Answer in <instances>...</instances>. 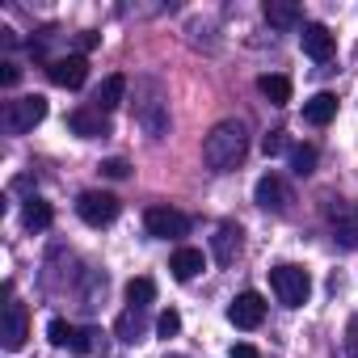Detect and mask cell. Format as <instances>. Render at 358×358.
<instances>
[{"mask_svg":"<svg viewBox=\"0 0 358 358\" xmlns=\"http://www.w3.org/2000/svg\"><path fill=\"white\" fill-rule=\"evenodd\" d=\"M249 156V127L236 122V118H224L211 127V135L203 139V160L211 173H232L241 169Z\"/></svg>","mask_w":358,"mask_h":358,"instance_id":"obj_1","label":"cell"},{"mask_svg":"<svg viewBox=\"0 0 358 358\" xmlns=\"http://www.w3.org/2000/svg\"><path fill=\"white\" fill-rule=\"evenodd\" d=\"M135 122L143 127L148 139H164V131H169V101H164V89L156 76H143L135 85Z\"/></svg>","mask_w":358,"mask_h":358,"instance_id":"obj_2","label":"cell"},{"mask_svg":"<svg viewBox=\"0 0 358 358\" xmlns=\"http://www.w3.org/2000/svg\"><path fill=\"white\" fill-rule=\"evenodd\" d=\"M270 287H274V295H278L282 308H303L308 295H312L308 270H303V266H291V262H282V266L270 270Z\"/></svg>","mask_w":358,"mask_h":358,"instance_id":"obj_3","label":"cell"},{"mask_svg":"<svg viewBox=\"0 0 358 358\" xmlns=\"http://www.w3.org/2000/svg\"><path fill=\"white\" fill-rule=\"evenodd\" d=\"M43 118H47V97H43V93L17 97V101L5 106V131H9V135H26V131H34Z\"/></svg>","mask_w":358,"mask_h":358,"instance_id":"obj_4","label":"cell"},{"mask_svg":"<svg viewBox=\"0 0 358 358\" xmlns=\"http://www.w3.org/2000/svg\"><path fill=\"white\" fill-rule=\"evenodd\" d=\"M118 211H122V203H118L114 194H106V190H85V194L76 199V215H80L89 228H106V224H114Z\"/></svg>","mask_w":358,"mask_h":358,"instance_id":"obj_5","label":"cell"},{"mask_svg":"<svg viewBox=\"0 0 358 358\" xmlns=\"http://www.w3.org/2000/svg\"><path fill=\"white\" fill-rule=\"evenodd\" d=\"M143 224H148V236H156V241H177L190 232V215L177 207H152L143 215Z\"/></svg>","mask_w":358,"mask_h":358,"instance_id":"obj_6","label":"cell"},{"mask_svg":"<svg viewBox=\"0 0 358 358\" xmlns=\"http://www.w3.org/2000/svg\"><path fill=\"white\" fill-rule=\"evenodd\" d=\"M30 337V312L22 299H9L5 303V320H0V345H5L9 354H17Z\"/></svg>","mask_w":358,"mask_h":358,"instance_id":"obj_7","label":"cell"},{"mask_svg":"<svg viewBox=\"0 0 358 358\" xmlns=\"http://www.w3.org/2000/svg\"><path fill=\"white\" fill-rule=\"evenodd\" d=\"M253 203H257L262 211H274V215H287L295 199H291V186L282 182V177H278V173H266V177H262V182L253 186Z\"/></svg>","mask_w":358,"mask_h":358,"instance_id":"obj_8","label":"cell"},{"mask_svg":"<svg viewBox=\"0 0 358 358\" xmlns=\"http://www.w3.org/2000/svg\"><path fill=\"white\" fill-rule=\"evenodd\" d=\"M47 76H51V85H59V89H80V85L89 80V59H85V55L51 59V64H47Z\"/></svg>","mask_w":358,"mask_h":358,"instance_id":"obj_9","label":"cell"},{"mask_svg":"<svg viewBox=\"0 0 358 358\" xmlns=\"http://www.w3.org/2000/svg\"><path fill=\"white\" fill-rule=\"evenodd\" d=\"M228 320H232L236 329H257V324L266 320V299H262L257 291H241V295L232 299V308H228Z\"/></svg>","mask_w":358,"mask_h":358,"instance_id":"obj_10","label":"cell"},{"mask_svg":"<svg viewBox=\"0 0 358 358\" xmlns=\"http://www.w3.org/2000/svg\"><path fill=\"white\" fill-rule=\"evenodd\" d=\"M299 47H303V55H308V59L324 64V59L333 55V34H329V26H320V22H308V26L299 30Z\"/></svg>","mask_w":358,"mask_h":358,"instance_id":"obj_11","label":"cell"},{"mask_svg":"<svg viewBox=\"0 0 358 358\" xmlns=\"http://www.w3.org/2000/svg\"><path fill=\"white\" fill-rule=\"evenodd\" d=\"M68 127H72L80 139H101V135H110V118H106L101 110H93V106H85V110H72Z\"/></svg>","mask_w":358,"mask_h":358,"instance_id":"obj_12","label":"cell"},{"mask_svg":"<svg viewBox=\"0 0 358 358\" xmlns=\"http://www.w3.org/2000/svg\"><path fill=\"white\" fill-rule=\"evenodd\" d=\"M236 253H241V228H236V224H220L215 236H211V257H215L220 266H232Z\"/></svg>","mask_w":358,"mask_h":358,"instance_id":"obj_13","label":"cell"},{"mask_svg":"<svg viewBox=\"0 0 358 358\" xmlns=\"http://www.w3.org/2000/svg\"><path fill=\"white\" fill-rule=\"evenodd\" d=\"M169 270H173L177 282H190V278H199L207 270V257H203V249H177L173 262H169Z\"/></svg>","mask_w":358,"mask_h":358,"instance_id":"obj_14","label":"cell"},{"mask_svg":"<svg viewBox=\"0 0 358 358\" xmlns=\"http://www.w3.org/2000/svg\"><path fill=\"white\" fill-rule=\"evenodd\" d=\"M122 93H127V76H106L101 80V89L93 93V110H101V114H110L114 106H122Z\"/></svg>","mask_w":358,"mask_h":358,"instance_id":"obj_15","label":"cell"},{"mask_svg":"<svg viewBox=\"0 0 358 358\" xmlns=\"http://www.w3.org/2000/svg\"><path fill=\"white\" fill-rule=\"evenodd\" d=\"M333 114H337V97L333 93H316V97L303 101V122H312V127H329Z\"/></svg>","mask_w":358,"mask_h":358,"instance_id":"obj_16","label":"cell"},{"mask_svg":"<svg viewBox=\"0 0 358 358\" xmlns=\"http://www.w3.org/2000/svg\"><path fill=\"white\" fill-rule=\"evenodd\" d=\"M333 241H341L345 249H358V211H354V207H337V220H333Z\"/></svg>","mask_w":358,"mask_h":358,"instance_id":"obj_17","label":"cell"},{"mask_svg":"<svg viewBox=\"0 0 358 358\" xmlns=\"http://www.w3.org/2000/svg\"><path fill=\"white\" fill-rule=\"evenodd\" d=\"M266 22L278 26V30H295L299 26V5H291V0H266Z\"/></svg>","mask_w":358,"mask_h":358,"instance_id":"obj_18","label":"cell"},{"mask_svg":"<svg viewBox=\"0 0 358 358\" xmlns=\"http://www.w3.org/2000/svg\"><path fill=\"white\" fill-rule=\"evenodd\" d=\"M51 220H55V211H51V203H43V199H26V207H22V224L30 228V232H43V228H51Z\"/></svg>","mask_w":358,"mask_h":358,"instance_id":"obj_19","label":"cell"},{"mask_svg":"<svg viewBox=\"0 0 358 358\" xmlns=\"http://www.w3.org/2000/svg\"><path fill=\"white\" fill-rule=\"evenodd\" d=\"M114 333H118V341H127V345L143 341V308H127V312L118 316Z\"/></svg>","mask_w":358,"mask_h":358,"instance_id":"obj_20","label":"cell"},{"mask_svg":"<svg viewBox=\"0 0 358 358\" xmlns=\"http://www.w3.org/2000/svg\"><path fill=\"white\" fill-rule=\"evenodd\" d=\"M257 89H262V97H266L270 106H287V101H291V80H287V76H270V72H266V76L257 80Z\"/></svg>","mask_w":358,"mask_h":358,"instance_id":"obj_21","label":"cell"},{"mask_svg":"<svg viewBox=\"0 0 358 358\" xmlns=\"http://www.w3.org/2000/svg\"><path fill=\"white\" fill-rule=\"evenodd\" d=\"M152 299H156V282L152 278H131L127 282V303L131 308H148Z\"/></svg>","mask_w":358,"mask_h":358,"instance_id":"obj_22","label":"cell"},{"mask_svg":"<svg viewBox=\"0 0 358 358\" xmlns=\"http://www.w3.org/2000/svg\"><path fill=\"white\" fill-rule=\"evenodd\" d=\"M312 169H316V148H312V143L291 148V173H295V177H308Z\"/></svg>","mask_w":358,"mask_h":358,"instance_id":"obj_23","label":"cell"},{"mask_svg":"<svg viewBox=\"0 0 358 358\" xmlns=\"http://www.w3.org/2000/svg\"><path fill=\"white\" fill-rule=\"evenodd\" d=\"M47 337H51V345H59V350L68 345V350H72V337H76V329H72L68 320H59V316H55V320L47 324Z\"/></svg>","mask_w":358,"mask_h":358,"instance_id":"obj_24","label":"cell"},{"mask_svg":"<svg viewBox=\"0 0 358 358\" xmlns=\"http://www.w3.org/2000/svg\"><path fill=\"white\" fill-rule=\"evenodd\" d=\"M177 329H182V316H177L173 308L156 316V333H160V337H177Z\"/></svg>","mask_w":358,"mask_h":358,"instance_id":"obj_25","label":"cell"},{"mask_svg":"<svg viewBox=\"0 0 358 358\" xmlns=\"http://www.w3.org/2000/svg\"><path fill=\"white\" fill-rule=\"evenodd\" d=\"M262 152H266V156H282V152H287V131H270V135L262 139Z\"/></svg>","mask_w":358,"mask_h":358,"instance_id":"obj_26","label":"cell"},{"mask_svg":"<svg viewBox=\"0 0 358 358\" xmlns=\"http://www.w3.org/2000/svg\"><path fill=\"white\" fill-rule=\"evenodd\" d=\"M97 337H101L97 329H76V337H72V350H76V354H89V350L97 345Z\"/></svg>","mask_w":358,"mask_h":358,"instance_id":"obj_27","label":"cell"},{"mask_svg":"<svg viewBox=\"0 0 358 358\" xmlns=\"http://www.w3.org/2000/svg\"><path fill=\"white\" fill-rule=\"evenodd\" d=\"M101 173H106V177H114V182H122V177L131 173V164H127L122 156H110V160H101Z\"/></svg>","mask_w":358,"mask_h":358,"instance_id":"obj_28","label":"cell"},{"mask_svg":"<svg viewBox=\"0 0 358 358\" xmlns=\"http://www.w3.org/2000/svg\"><path fill=\"white\" fill-rule=\"evenodd\" d=\"M345 354L358 358V316H350V324H345Z\"/></svg>","mask_w":358,"mask_h":358,"instance_id":"obj_29","label":"cell"},{"mask_svg":"<svg viewBox=\"0 0 358 358\" xmlns=\"http://www.w3.org/2000/svg\"><path fill=\"white\" fill-rule=\"evenodd\" d=\"M228 358H262V354H257L253 345H232V354H228Z\"/></svg>","mask_w":358,"mask_h":358,"instance_id":"obj_30","label":"cell"},{"mask_svg":"<svg viewBox=\"0 0 358 358\" xmlns=\"http://www.w3.org/2000/svg\"><path fill=\"white\" fill-rule=\"evenodd\" d=\"M17 76H22V72H17L13 64H5V72H0V80H5V85H17Z\"/></svg>","mask_w":358,"mask_h":358,"instance_id":"obj_31","label":"cell"},{"mask_svg":"<svg viewBox=\"0 0 358 358\" xmlns=\"http://www.w3.org/2000/svg\"><path fill=\"white\" fill-rule=\"evenodd\" d=\"M80 47H85V51H93V47H97V34H93V30H85V34H80Z\"/></svg>","mask_w":358,"mask_h":358,"instance_id":"obj_32","label":"cell"},{"mask_svg":"<svg viewBox=\"0 0 358 358\" xmlns=\"http://www.w3.org/2000/svg\"><path fill=\"white\" fill-rule=\"evenodd\" d=\"M169 358H182V354H169Z\"/></svg>","mask_w":358,"mask_h":358,"instance_id":"obj_33","label":"cell"}]
</instances>
